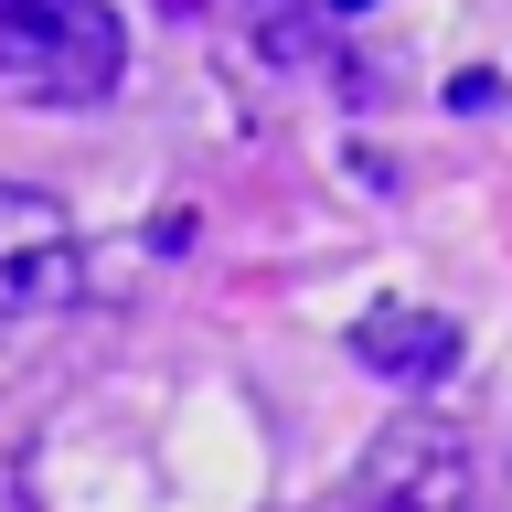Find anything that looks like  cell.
<instances>
[{"label":"cell","instance_id":"1","mask_svg":"<svg viewBox=\"0 0 512 512\" xmlns=\"http://www.w3.org/2000/svg\"><path fill=\"white\" fill-rule=\"evenodd\" d=\"M128 32L107 0H0V96L22 107H107Z\"/></svg>","mask_w":512,"mask_h":512},{"label":"cell","instance_id":"2","mask_svg":"<svg viewBox=\"0 0 512 512\" xmlns=\"http://www.w3.org/2000/svg\"><path fill=\"white\" fill-rule=\"evenodd\" d=\"M352 512H480V470H470V438L448 416H395L363 470H352Z\"/></svg>","mask_w":512,"mask_h":512},{"label":"cell","instance_id":"5","mask_svg":"<svg viewBox=\"0 0 512 512\" xmlns=\"http://www.w3.org/2000/svg\"><path fill=\"white\" fill-rule=\"evenodd\" d=\"M246 54L278 75H331V11L320 0H246Z\"/></svg>","mask_w":512,"mask_h":512},{"label":"cell","instance_id":"6","mask_svg":"<svg viewBox=\"0 0 512 512\" xmlns=\"http://www.w3.org/2000/svg\"><path fill=\"white\" fill-rule=\"evenodd\" d=\"M320 11H331V22H352V11H374V0H320Z\"/></svg>","mask_w":512,"mask_h":512},{"label":"cell","instance_id":"4","mask_svg":"<svg viewBox=\"0 0 512 512\" xmlns=\"http://www.w3.org/2000/svg\"><path fill=\"white\" fill-rule=\"evenodd\" d=\"M352 363L363 374H384V384H448L459 374V320L448 310H363L352 320Z\"/></svg>","mask_w":512,"mask_h":512},{"label":"cell","instance_id":"3","mask_svg":"<svg viewBox=\"0 0 512 512\" xmlns=\"http://www.w3.org/2000/svg\"><path fill=\"white\" fill-rule=\"evenodd\" d=\"M86 278V256H75V224H64L54 192L32 182H0V331H32V320H54Z\"/></svg>","mask_w":512,"mask_h":512}]
</instances>
